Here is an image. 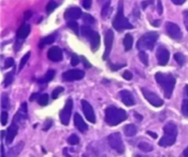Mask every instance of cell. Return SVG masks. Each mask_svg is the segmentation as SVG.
<instances>
[{"mask_svg": "<svg viewBox=\"0 0 188 157\" xmlns=\"http://www.w3.org/2000/svg\"><path fill=\"white\" fill-rule=\"evenodd\" d=\"M63 91V87H57V88H55L53 91H52V93H51V96H52V98L53 99H56L58 96H59V95L61 94L62 92Z\"/></svg>", "mask_w": 188, "mask_h": 157, "instance_id": "b9f144b4", "label": "cell"}, {"mask_svg": "<svg viewBox=\"0 0 188 157\" xmlns=\"http://www.w3.org/2000/svg\"><path fill=\"white\" fill-rule=\"evenodd\" d=\"M127 120V113L122 109L114 106L108 107L106 110V121L110 126H116Z\"/></svg>", "mask_w": 188, "mask_h": 157, "instance_id": "7a4b0ae2", "label": "cell"}, {"mask_svg": "<svg viewBox=\"0 0 188 157\" xmlns=\"http://www.w3.org/2000/svg\"><path fill=\"white\" fill-rule=\"evenodd\" d=\"M1 124L3 126H5L7 123V120H8V114L7 111H2L1 113Z\"/></svg>", "mask_w": 188, "mask_h": 157, "instance_id": "60d3db41", "label": "cell"}, {"mask_svg": "<svg viewBox=\"0 0 188 157\" xmlns=\"http://www.w3.org/2000/svg\"><path fill=\"white\" fill-rule=\"evenodd\" d=\"M1 106H2V108L5 109V110H7V109H9V107H10L9 98H8V96L6 94L2 95V97H1Z\"/></svg>", "mask_w": 188, "mask_h": 157, "instance_id": "4dcf8cb0", "label": "cell"}, {"mask_svg": "<svg viewBox=\"0 0 188 157\" xmlns=\"http://www.w3.org/2000/svg\"><path fill=\"white\" fill-rule=\"evenodd\" d=\"M51 125H52V120L51 119L46 120V121L44 123V127H43V130H48L51 127Z\"/></svg>", "mask_w": 188, "mask_h": 157, "instance_id": "7dc6e473", "label": "cell"}, {"mask_svg": "<svg viewBox=\"0 0 188 157\" xmlns=\"http://www.w3.org/2000/svg\"><path fill=\"white\" fill-rule=\"evenodd\" d=\"M159 38V35L157 32H147L145 34H143L140 38V40L137 42V48L141 51L144 50H152L155 42H157Z\"/></svg>", "mask_w": 188, "mask_h": 157, "instance_id": "277c9868", "label": "cell"}, {"mask_svg": "<svg viewBox=\"0 0 188 157\" xmlns=\"http://www.w3.org/2000/svg\"><path fill=\"white\" fill-rule=\"evenodd\" d=\"M92 6V0H84L83 1V7L85 9H89Z\"/></svg>", "mask_w": 188, "mask_h": 157, "instance_id": "bcb514c9", "label": "cell"}, {"mask_svg": "<svg viewBox=\"0 0 188 157\" xmlns=\"http://www.w3.org/2000/svg\"><path fill=\"white\" fill-rule=\"evenodd\" d=\"M141 92L144 96V97L150 102V104H152L154 107H161L163 105V100L161 98H160L156 94H154L153 92L146 89V88H142Z\"/></svg>", "mask_w": 188, "mask_h": 157, "instance_id": "ba28073f", "label": "cell"}, {"mask_svg": "<svg viewBox=\"0 0 188 157\" xmlns=\"http://www.w3.org/2000/svg\"><path fill=\"white\" fill-rule=\"evenodd\" d=\"M81 104H82L83 111L84 113L86 120L91 123H95V115H94V110H93L92 106L86 100H82Z\"/></svg>", "mask_w": 188, "mask_h": 157, "instance_id": "8fae6325", "label": "cell"}, {"mask_svg": "<svg viewBox=\"0 0 188 157\" xmlns=\"http://www.w3.org/2000/svg\"><path fill=\"white\" fill-rule=\"evenodd\" d=\"M79 62H80V60H79V58L76 55H73L72 56V58H71V64L73 66H76L79 63Z\"/></svg>", "mask_w": 188, "mask_h": 157, "instance_id": "f6af8a7d", "label": "cell"}, {"mask_svg": "<svg viewBox=\"0 0 188 157\" xmlns=\"http://www.w3.org/2000/svg\"><path fill=\"white\" fill-rule=\"evenodd\" d=\"M14 73H15V71L10 72V73H8V74L7 75L6 78L4 80V86H5V87H7L8 86H10V85L12 84V82H13V80H14Z\"/></svg>", "mask_w": 188, "mask_h": 157, "instance_id": "f1b7e54d", "label": "cell"}, {"mask_svg": "<svg viewBox=\"0 0 188 157\" xmlns=\"http://www.w3.org/2000/svg\"><path fill=\"white\" fill-rule=\"evenodd\" d=\"M79 137L77 135H75V134H72L69 138H68V143L69 144H71V145H76V144H78L79 143Z\"/></svg>", "mask_w": 188, "mask_h": 157, "instance_id": "f35d334b", "label": "cell"}, {"mask_svg": "<svg viewBox=\"0 0 188 157\" xmlns=\"http://www.w3.org/2000/svg\"><path fill=\"white\" fill-rule=\"evenodd\" d=\"M75 125L78 129L81 132H85L88 130V126L84 122L83 118L79 115L78 113H75Z\"/></svg>", "mask_w": 188, "mask_h": 157, "instance_id": "d6986e66", "label": "cell"}, {"mask_svg": "<svg viewBox=\"0 0 188 157\" xmlns=\"http://www.w3.org/2000/svg\"><path fill=\"white\" fill-rule=\"evenodd\" d=\"M151 4H152V0H148V1H143L142 2V4H141V6H142V8L143 9H145L149 5H151Z\"/></svg>", "mask_w": 188, "mask_h": 157, "instance_id": "816d5d0a", "label": "cell"}, {"mask_svg": "<svg viewBox=\"0 0 188 157\" xmlns=\"http://www.w3.org/2000/svg\"><path fill=\"white\" fill-rule=\"evenodd\" d=\"M14 63L15 62H14L13 58H7L5 62V68H10L14 65Z\"/></svg>", "mask_w": 188, "mask_h": 157, "instance_id": "ee69618b", "label": "cell"}, {"mask_svg": "<svg viewBox=\"0 0 188 157\" xmlns=\"http://www.w3.org/2000/svg\"><path fill=\"white\" fill-rule=\"evenodd\" d=\"M108 143L110 147L117 151L118 154H123L125 152V146L119 132H114L110 134L108 136Z\"/></svg>", "mask_w": 188, "mask_h": 157, "instance_id": "5b68a950", "label": "cell"}, {"mask_svg": "<svg viewBox=\"0 0 188 157\" xmlns=\"http://www.w3.org/2000/svg\"><path fill=\"white\" fill-rule=\"evenodd\" d=\"M182 113L184 116L188 117V99H184L182 103Z\"/></svg>", "mask_w": 188, "mask_h": 157, "instance_id": "ab89813d", "label": "cell"}, {"mask_svg": "<svg viewBox=\"0 0 188 157\" xmlns=\"http://www.w3.org/2000/svg\"><path fill=\"white\" fill-rule=\"evenodd\" d=\"M146 133H147L148 135H150V136H151L152 138H153V139H156L157 137H158L155 132H152V131H150V130H148V131H147Z\"/></svg>", "mask_w": 188, "mask_h": 157, "instance_id": "f5cc1de1", "label": "cell"}, {"mask_svg": "<svg viewBox=\"0 0 188 157\" xmlns=\"http://www.w3.org/2000/svg\"><path fill=\"white\" fill-rule=\"evenodd\" d=\"M186 94L188 96V86H186Z\"/></svg>", "mask_w": 188, "mask_h": 157, "instance_id": "be15d7a7", "label": "cell"}, {"mask_svg": "<svg viewBox=\"0 0 188 157\" xmlns=\"http://www.w3.org/2000/svg\"><path fill=\"white\" fill-rule=\"evenodd\" d=\"M39 96H39V94H33L31 96L30 100H31V101H33L34 99H36V98H39Z\"/></svg>", "mask_w": 188, "mask_h": 157, "instance_id": "6f0895ef", "label": "cell"}, {"mask_svg": "<svg viewBox=\"0 0 188 157\" xmlns=\"http://www.w3.org/2000/svg\"><path fill=\"white\" fill-rule=\"evenodd\" d=\"M81 62L84 63L85 68H90L91 67V63L86 60V58L84 56H81Z\"/></svg>", "mask_w": 188, "mask_h": 157, "instance_id": "681fc988", "label": "cell"}, {"mask_svg": "<svg viewBox=\"0 0 188 157\" xmlns=\"http://www.w3.org/2000/svg\"><path fill=\"white\" fill-rule=\"evenodd\" d=\"M165 30L167 34L172 38V40L175 41H180L183 37V33L178 25L172 22H167L165 25Z\"/></svg>", "mask_w": 188, "mask_h": 157, "instance_id": "52a82bcc", "label": "cell"}, {"mask_svg": "<svg viewBox=\"0 0 188 157\" xmlns=\"http://www.w3.org/2000/svg\"><path fill=\"white\" fill-rule=\"evenodd\" d=\"M1 156H5L4 155V147H3V145H1Z\"/></svg>", "mask_w": 188, "mask_h": 157, "instance_id": "94428289", "label": "cell"}, {"mask_svg": "<svg viewBox=\"0 0 188 157\" xmlns=\"http://www.w3.org/2000/svg\"><path fill=\"white\" fill-rule=\"evenodd\" d=\"M157 10L159 15L162 14V4H161V0H157Z\"/></svg>", "mask_w": 188, "mask_h": 157, "instance_id": "c3c4849f", "label": "cell"}, {"mask_svg": "<svg viewBox=\"0 0 188 157\" xmlns=\"http://www.w3.org/2000/svg\"><path fill=\"white\" fill-rule=\"evenodd\" d=\"M83 20H84V22H85V23H87V24H93L94 23V21H95V19L94 18V17L91 16L90 14H84L83 16Z\"/></svg>", "mask_w": 188, "mask_h": 157, "instance_id": "74e56055", "label": "cell"}, {"mask_svg": "<svg viewBox=\"0 0 188 157\" xmlns=\"http://www.w3.org/2000/svg\"><path fill=\"white\" fill-rule=\"evenodd\" d=\"M30 57H31V52H28L22 58H21V61L19 63V70H22L23 67L25 66V64L27 63L28 60H30Z\"/></svg>", "mask_w": 188, "mask_h": 157, "instance_id": "d590c367", "label": "cell"}, {"mask_svg": "<svg viewBox=\"0 0 188 157\" xmlns=\"http://www.w3.org/2000/svg\"><path fill=\"white\" fill-rule=\"evenodd\" d=\"M110 11V1H108L104 4L103 7H102V10H101V16L103 18L107 17L108 13Z\"/></svg>", "mask_w": 188, "mask_h": 157, "instance_id": "f546056e", "label": "cell"}, {"mask_svg": "<svg viewBox=\"0 0 188 157\" xmlns=\"http://www.w3.org/2000/svg\"><path fill=\"white\" fill-rule=\"evenodd\" d=\"M135 117H136L137 120H142V116L140 115V114H138L137 112H135Z\"/></svg>", "mask_w": 188, "mask_h": 157, "instance_id": "91938a15", "label": "cell"}, {"mask_svg": "<svg viewBox=\"0 0 188 157\" xmlns=\"http://www.w3.org/2000/svg\"><path fill=\"white\" fill-rule=\"evenodd\" d=\"M67 25H68V27L73 31V32H75L76 35H79V26H78V23L75 21V20H70L68 23H67Z\"/></svg>", "mask_w": 188, "mask_h": 157, "instance_id": "1f68e13d", "label": "cell"}, {"mask_svg": "<svg viewBox=\"0 0 188 157\" xmlns=\"http://www.w3.org/2000/svg\"><path fill=\"white\" fill-rule=\"evenodd\" d=\"M113 42H114V32L111 30H108L106 33V36H105L106 49H105V52L103 54V60H107L108 58L110 52H111V50H112Z\"/></svg>", "mask_w": 188, "mask_h": 157, "instance_id": "9c48e42d", "label": "cell"}, {"mask_svg": "<svg viewBox=\"0 0 188 157\" xmlns=\"http://www.w3.org/2000/svg\"><path fill=\"white\" fill-rule=\"evenodd\" d=\"M176 137H177V136L164 133L163 137L161 139V141H159V145H160V146H162V147L171 146L172 144H174V142L176 141Z\"/></svg>", "mask_w": 188, "mask_h": 157, "instance_id": "e0dca14e", "label": "cell"}, {"mask_svg": "<svg viewBox=\"0 0 188 157\" xmlns=\"http://www.w3.org/2000/svg\"><path fill=\"white\" fill-rule=\"evenodd\" d=\"M157 60H158V63L161 66L166 65L169 58H170V52L169 51L164 47H160L157 50Z\"/></svg>", "mask_w": 188, "mask_h": 157, "instance_id": "7c38bea8", "label": "cell"}, {"mask_svg": "<svg viewBox=\"0 0 188 157\" xmlns=\"http://www.w3.org/2000/svg\"><path fill=\"white\" fill-rule=\"evenodd\" d=\"M55 41V38L53 35H50V36H47L45 37L44 39H42L40 42V48H43L45 45H48V44H51L53 42Z\"/></svg>", "mask_w": 188, "mask_h": 157, "instance_id": "83f0119b", "label": "cell"}, {"mask_svg": "<svg viewBox=\"0 0 188 157\" xmlns=\"http://www.w3.org/2000/svg\"><path fill=\"white\" fill-rule=\"evenodd\" d=\"M73 100L71 98H69L63 108L62 111L60 112V120L61 122L63 123V125L67 126L70 122V119H71V115H72V110H73Z\"/></svg>", "mask_w": 188, "mask_h": 157, "instance_id": "8992f818", "label": "cell"}, {"mask_svg": "<svg viewBox=\"0 0 188 157\" xmlns=\"http://www.w3.org/2000/svg\"><path fill=\"white\" fill-rule=\"evenodd\" d=\"M49 101V96L47 94L41 95L38 98V102L41 106H46Z\"/></svg>", "mask_w": 188, "mask_h": 157, "instance_id": "e575fe53", "label": "cell"}, {"mask_svg": "<svg viewBox=\"0 0 188 157\" xmlns=\"http://www.w3.org/2000/svg\"><path fill=\"white\" fill-rule=\"evenodd\" d=\"M152 26H154V27H159V26H160V20H155V21H153V22H152Z\"/></svg>", "mask_w": 188, "mask_h": 157, "instance_id": "680465c9", "label": "cell"}, {"mask_svg": "<svg viewBox=\"0 0 188 157\" xmlns=\"http://www.w3.org/2000/svg\"><path fill=\"white\" fill-rule=\"evenodd\" d=\"M17 133V126L15 122H13L11 125L9 126L8 130H7V137H6V142L7 144H10L14 138L16 137Z\"/></svg>", "mask_w": 188, "mask_h": 157, "instance_id": "2e32d148", "label": "cell"}, {"mask_svg": "<svg viewBox=\"0 0 188 157\" xmlns=\"http://www.w3.org/2000/svg\"><path fill=\"white\" fill-rule=\"evenodd\" d=\"M23 146H24V143L23 142H19L18 144H17L16 146L12 147L9 151V155H12V156H16L17 155H19V153L22 151L23 149Z\"/></svg>", "mask_w": 188, "mask_h": 157, "instance_id": "d4e9b609", "label": "cell"}, {"mask_svg": "<svg viewBox=\"0 0 188 157\" xmlns=\"http://www.w3.org/2000/svg\"><path fill=\"white\" fill-rule=\"evenodd\" d=\"M31 17V11H27L26 13H25V19H28V18H30Z\"/></svg>", "mask_w": 188, "mask_h": 157, "instance_id": "9f6ffc18", "label": "cell"}, {"mask_svg": "<svg viewBox=\"0 0 188 157\" xmlns=\"http://www.w3.org/2000/svg\"><path fill=\"white\" fill-rule=\"evenodd\" d=\"M172 3L173 4H175V5H182V4H184L186 0H172Z\"/></svg>", "mask_w": 188, "mask_h": 157, "instance_id": "11a10c76", "label": "cell"}, {"mask_svg": "<svg viewBox=\"0 0 188 157\" xmlns=\"http://www.w3.org/2000/svg\"><path fill=\"white\" fill-rule=\"evenodd\" d=\"M55 76V72L53 70H49L47 72V74L45 75V77L41 79H39L38 80V83L39 84H46L48 82H50L51 80H52L53 77Z\"/></svg>", "mask_w": 188, "mask_h": 157, "instance_id": "cb8c5ba5", "label": "cell"}, {"mask_svg": "<svg viewBox=\"0 0 188 157\" xmlns=\"http://www.w3.org/2000/svg\"><path fill=\"white\" fill-rule=\"evenodd\" d=\"M184 17H185V23H186V29L188 30V11L185 12V14H184Z\"/></svg>", "mask_w": 188, "mask_h": 157, "instance_id": "db71d44e", "label": "cell"}, {"mask_svg": "<svg viewBox=\"0 0 188 157\" xmlns=\"http://www.w3.org/2000/svg\"><path fill=\"white\" fill-rule=\"evenodd\" d=\"M173 57H174V60L176 61V63H178L179 65H184L185 63H186V57L182 54V53H180V52H176L174 55H173Z\"/></svg>", "mask_w": 188, "mask_h": 157, "instance_id": "d6a6232c", "label": "cell"}, {"mask_svg": "<svg viewBox=\"0 0 188 157\" xmlns=\"http://www.w3.org/2000/svg\"><path fill=\"white\" fill-rule=\"evenodd\" d=\"M48 58L52 62H60L63 59V51L61 48L52 46L48 51Z\"/></svg>", "mask_w": 188, "mask_h": 157, "instance_id": "4fadbf2b", "label": "cell"}, {"mask_svg": "<svg viewBox=\"0 0 188 157\" xmlns=\"http://www.w3.org/2000/svg\"><path fill=\"white\" fill-rule=\"evenodd\" d=\"M83 15L81 8H79L77 7H69L65 13H64V17L66 19H71V20H75L81 17Z\"/></svg>", "mask_w": 188, "mask_h": 157, "instance_id": "5bb4252c", "label": "cell"}, {"mask_svg": "<svg viewBox=\"0 0 188 157\" xmlns=\"http://www.w3.org/2000/svg\"><path fill=\"white\" fill-rule=\"evenodd\" d=\"M155 79L157 83L161 86L163 89L164 96L166 98H170L172 96V91L175 86V78L170 74H163V73H157L155 75Z\"/></svg>", "mask_w": 188, "mask_h": 157, "instance_id": "6da1fadb", "label": "cell"}, {"mask_svg": "<svg viewBox=\"0 0 188 157\" xmlns=\"http://www.w3.org/2000/svg\"><path fill=\"white\" fill-rule=\"evenodd\" d=\"M84 76V72L77 70V69H73L66 71L63 74V78L66 81H75V80H81Z\"/></svg>", "mask_w": 188, "mask_h": 157, "instance_id": "30bf717a", "label": "cell"}, {"mask_svg": "<svg viewBox=\"0 0 188 157\" xmlns=\"http://www.w3.org/2000/svg\"><path fill=\"white\" fill-rule=\"evenodd\" d=\"M164 133L166 134H171V135H174L177 136V126L175 125L173 122H168L166 125L163 128Z\"/></svg>", "mask_w": 188, "mask_h": 157, "instance_id": "44dd1931", "label": "cell"}, {"mask_svg": "<svg viewBox=\"0 0 188 157\" xmlns=\"http://www.w3.org/2000/svg\"><path fill=\"white\" fill-rule=\"evenodd\" d=\"M139 58H140V60L141 61V63H143L144 65L148 66V64H149V57H148V54L144 51H141L140 52Z\"/></svg>", "mask_w": 188, "mask_h": 157, "instance_id": "836d02e7", "label": "cell"}, {"mask_svg": "<svg viewBox=\"0 0 188 157\" xmlns=\"http://www.w3.org/2000/svg\"><path fill=\"white\" fill-rule=\"evenodd\" d=\"M126 63H122V64H110V69L113 71H118L119 69H121L122 67H125Z\"/></svg>", "mask_w": 188, "mask_h": 157, "instance_id": "7bdbcfd3", "label": "cell"}, {"mask_svg": "<svg viewBox=\"0 0 188 157\" xmlns=\"http://www.w3.org/2000/svg\"><path fill=\"white\" fill-rule=\"evenodd\" d=\"M119 95H120L122 102L125 104L126 106L130 107V106H133L135 104V100H134L133 95L131 94L129 91H128V90H121Z\"/></svg>", "mask_w": 188, "mask_h": 157, "instance_id": "9a60e30c", "label": "cell"}, {"mask_svg": "<svg viewBox=\"0 0 188 157\" xmlns=\"http://www.w3.org/2000/svg\"><path fill=\"white\" fill-rule=\"evenodd\" d=\"M122 76H123V78H125L126 80H131L133 76H132V74H131L129 71H125V72L123 73Z\"/></svg>", "mask_w": 188, "mask_h": 157, "instance_id": "f907efd6", "label": "cell"}, {"mask_svg": "<svg viewBox=\"0 0 188 157\" xmlns=\"http://www.w3.org/2000/svg\"><path fill=\"white\" fill-rule=\"evenodd\" d=\"M184 155H185V156H188V149L184 151Z\"/></svg>", "mask_w": 188, "mask_h": 157, "instance_id": "6125c7cd", "label": "cell"}, {"mask_svg": "<svg viewBox=\"0 0 188 157\" xmlns=\"http://www.w3.org/2000/svg\"><path fill=\"white\" fill-rule=\"evenodd\" d=\"M90 41V44H91V49L93 52H95L98 50L99 45H100V36L97 32H94L93 34L91 35V37L89 38Z\"/></svg>", "mask_w": 188, "mask_h": 157, "instance_id": "ffe728a7", "label": "cell"}, {"mask_svg": "<svg viewBox=\"0 0 188 157\" xmlns=\"http://www.w3.org/2000/svg\"><path fill=\"white\" fill-rule=\"evenodd\" d=\"M113 27L118 32H121L123 30L133 29V26L129 23L128 19L125 17L124 14H123V2H122V0H120V2H119L117 16L115 17V18L113 20Z\"/></svg>", "mask_w": 188, "mask_h": 157, "instance_id": "3957f363", "label": "cell"}, {"mask_svg": "<svg viewBox=\"0 0 188 157\" xmlns=\"http://www.w3.org/2000/svg\"><path fill=\"white\" fill-rule=\"evenodd\" d=\"M138 147L139 149L141 150L142 152H145V153H149V152H152L153 150V147L152 145H151L150 143L146 142V141H141L138 144Z\"/></svg>", "mask_w": 188, "mask_h": 157, "instance_id": "484cf974", "label": "cell"}, {"mask_svg": "<svg viewBox=\"0 0 188 157\" xmlns=\"http://www.w3.org/2000/svg\"><path fill=\"white\" fill-rule=\"evenodd\" d=\"M31 32V26L29 24H23L17 32V40H24Z\"/></svg>", "mask_w": 188, "mask_h": 157, "instance_id": "ac0fdd59", "label": "cell"}, {"mask_svg": "<svg viewBox=\"0 0 188 157\" xmlns=\"http://www.w3.org/2000/svg\"><path fill=\"white\" fill-rule=\"evenodd\" d=\"M123 45H124V48H125V51H130L131 48H132V45H133V37L131 34L128 33L125 35V38L123 40Z\"/></svg>", "mask_w": 188, "mask_h": 157, "instance_id": "7402d4cb", "label": "cell"}, {"mask_svg": "<svg viewBox=\"0 0 188 157\" xmlns=\"http://www.w3.org/2000/svg\"><path fill=\"white\" fill-rule=\"evenodd\" d=\"M56 7H57L56 2H54L53 0H51V1L48 3L47 7H46V11H47L48 14H51Z\"/></svg>", "mask_w": 188, "mask_h": 157, "instance_id": "8d00e7d4", "label": "cell"}, {"mask_svg": "<svg viewBox=\"0 0 188 157\" xmlns=\"http://www.w3.org/2000/svg\"><path fill=\"white\" fill-rule=\"evenodd\" d=\"M124 132H125L126 136L132 137L137 133V128L134 124H128L124 128Z\"/></svg>", "mask_w": 188, "mask_h": 157, "instance_id": "603a6c76", "label": "cell"}, {"mask_svg": "<svg viewBox=\"0 0 188 157\" xmlns=\"http://www.w3.org/2000/svg\"><path fill=\"white\" fill-rule=\"evenodd\" d=\"M80 31H81V34L83 36H84L85 38H87V39H89L91 37V35L93 34V32H94V31L88 26H82Z\"/></svg>", "mask_w": 188, "mask_h": 157, "instance_id": "4316f807", "label": "cell"}]
</instances>
